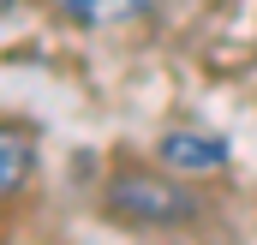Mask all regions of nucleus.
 Here are the masks:
<instances>
[{"instance_id":"nucleus-1","label":"nucleus","mask_w":257,"mask_h":245,"mask_svg":"<svg viewBox=\"0 0 257 245\" xmlns=\"http://www.w3.org/2000/svg\"><path fill=\"white\" fill-rule=\"evenodd\" d=\"M102 209H108L114 221H132V227H186V221H197V197L180 180L150 174V168H120V174H108Z\"/></svg>"},{"instance_id":"nucleus-2","label":"nucleus","mask_w":257,"mask_h":245,"mask_svg":"<svg viewBox=\"0 0 257 245\" xmlns=\"http://www.w3.org/2000/svg\"><path fill=\"white\" fill-rule=\"evenodd\" d=\"M156 162L168 174H221L227 168V144L215 132H192V126H174L156 138Z\"/></svg>"},{"instance_id":"nucleus-3","label":"nucleus","mask_w":257,"mask_h":245,"mask_svg":"<svg viewBox=\"0 0 257 245\" xmlns=\"http://www.w3.org/2000/svg\"><path fill=\"white\" fill-rule=\"evenodd\" d=\"M30 168H36V144L18 126H0V197H12L18 185L30 180Z\"/></svg>"},{"instance_id":"nucleus-4","label":"nucleus","mask_w":257,"mask_h":245,"mask_svg":"<svg viewBox=\"0 0 257 245\" xmlns=\"http://www.w3.org/2000/svg\"><path fill=\"white\" fill-rule=\"evenodd\" d=\"M72 24H126L138 12H150L156 0H54Z\"/></svg>"},{"instance_id":"nucleus-5","label":"nucleus","mask_w":257,"mask_h":245,"mask_svg":"<svg viewBox=\"0 0 257 245\" xmlns=\"http://www.w3.org/2000/svg\"><path fill=\"white\" fill-rule=\"evenodd\" d=\"M6 6H12V0H0V12H6Z\"/></svg>"}]
</instances>
